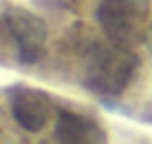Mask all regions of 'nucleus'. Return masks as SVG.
Instances as JSON below:
<instances>
[{
  "instance_id": "obj_1",
  "label": "nucleus",
  "mask_w": 152,
  "mask_h": 144,
  "mask_svg": "<svg viewBox=\"0 0 152 144\" xmlns=\"http://www.w3.org/2000/svg\"><path fill=\"white\" fill-rule=\"evenodd\" d=\"M137 66L140 58L129 51V46L114 43L109 38L107 43H91L84 53L81 86L102 96H119L129 86Z\"/></svg>"
},
{
  "instance_id": "obj_5",
  "label": "nucleus",
  "mask_w": 152,
  "mask_h": 144,
  "mask_svg": "<svg viewBox=\"0 0 152 144\" xmlns=\"http://www.w3.org/2000/svg\"><path fill=\"white\" fill-rule=\"evenodd\" d=\"M53 137L56 142H66V144H96L104 142V132L94 119L81 116L76 111L61 109L56 116V127H53Z\"/></svg>"
},
{
  "instance_id": "obj_3",
  "label": "nucleus",
  "mask_w": 152,
  "mask_h": 144,
  "mask_svg": "<svg viewBox=\"0 0 152 144\" xmlns=\"http://www.w3.org/2000/svg\"><path fill=\"white\" fill-rule=\"evenodd\" d=\"M3 25L8 38H13L20 63H36L43 56L46 48V23L31 10L23 8H5L3 10Z\"/></svg>"
},
{
  "instance_id": "obj_2",
  "label": "nucleus",
  "mask_w": 152,
  "mask_h": 144,
  "mask_svg": "<svg viewBox=\"0 0 152 144\" xmlns=\"http://www.w3.org/2000/svg\"><path fill=\"white\" fill-rule=\"evenodd\" d=\"M96 23L109 41L134 46L145 36L147 0H102L96 5Z\"/></svg>"
},
{
  "instance_id": "obj_4",
  "label": "nucleus",
  "mask_w": 152,
  "mask_h": 144,
  "mask_svg": "<svg viewBox=\"0 0 152 144\" xmlns=\"http://www.w3.org/2000/svg\"><path fill=\"white\" fill-rule=\"evenodd\" d=\"M5 99H8L10 116L28 134H38L41 129H46V124L53 116V101L41 89H33V86H13V89H8Z\"/></svg>"
}]
</instances>
